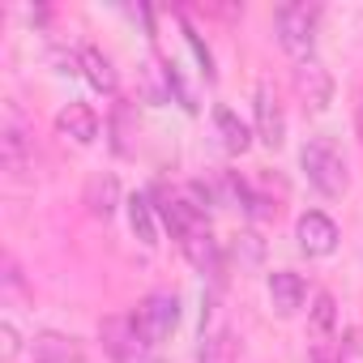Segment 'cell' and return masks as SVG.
Masks as SVG:
<instances>
[{
	"label": "cell",
	"mask_w": 363,
	"mask_h": 363,
	"mask_svg": "<svg viewBox=\"0 0 363 363\" xmlns=\"http://www.w3.org/2000/svg\"><path fill=\"white\" fill-rule=\"evenodd\" d=\"M103 350L111 354V363H162L158 346L137 329L133 316H107L103 320Z\"/></svg>",
	"instance_id": "obj_3"
},
{
	"label": "cell",
	"mask_w": 363,
	"mask_h": 363,
	"mask_svg": "<svg viewBox=\"0 0 363 363\" xmlns=\"http://www.w3.org/2000/svg\"><path fill=\"white\" fill-rule=\"evenodd\" d=\"M295 90H299V99L312 107V111H325L329 107V99H333V77H329V69L312 56V60H299L295 65Z\"/></svg>",
	"instance_id": "obj_6"
},
{
	"label": "cell",
	"mask_w": 363,
	"mask_h": 363,
	"mask_svg": "<svg viewBox=\"0 0 363 363\" xmlns=\"http://www.w3.org/2000/svg\"><path fill=\"white\" fill-rule=\"evenodd\" d=\"M35 363H82V350L73 337H60V333H43L35 342Z\"/></svg>",
	"instance_id": "obj_13"
},
{
	"label": "cell",
	"mask_w": 363,
	"mask_h": 363,
	"mask_svg": "<svg viewBox=\"0 0 363 363\" xmlns=\"http://www.w3.org/2000/svg\"><path fill=\"white\" fill-rule=\"evenodd\" d=\"M201 363H235V346H231V333L227 329L218 337L201 342Z\"/></svg>",
	"instance_id": "obj_15"
},
{
	"label": "cell",
	"mask_w": 363,
	"mask_h": 363,
	"mask_svg": "<svg viewBox=\"0 0 363 363\" xmlns=\"http://www.w3.org/2000/svg\"><path fill=\"white\" fill-rule=\"evenodd\" d=\"M116 201H120V189H116V179L111 175H94L90 179V189H86V206L94 218H111L116 214Z\"/></svg>",
	"instance_id": "obj_14"
},
{
	"label": "cell",
	"mask_w": 363,
	"mask_h": 363,
	"mask_svg": "<svg viewBox=\"0 0 363 363\" xmlns=\"http://www.w3.org/2000/svg\"><path fill=\"white\" fill-rule=\"evenodd\" d=\"M299 167H303L308 184L320 197H342L346 193V158L333 145V137H308V145L299 150Z\"/></svg>",
	"instance_id": "obj_1"
},
{
	"label": "cell",
	"mask_w": 363,
	"mask_h": 363,
	"mask_svg": "<svg viewBox=\"0 0 363 363\" xmlns=\"http://www.w3.org/2000/svg\"><path fill=\"white\" fill-rule=\"evenodd\" d=\"M316 26H320V9L308 5V0H291V5H278V13H274L278 43H282L286 56H295V65H299V60H312Z\"/></svg>",
	"instance_id": "obj_2"
},
{
	"label": "cell",
	"mask_w": 363,
	"mask_h": 363,
	"mask_svg": "<svg viewBox=\"0 0 363 363\" xmlns=\"http://www.w3.org/2000/svg\"><path fill=\"white\" fill-rule=\"evenodd\" d=\"M295 240H299V248L308 257H329L337 248V223L329 214H320V210H308L295 223Z\"/></svg>",
	"instance_id": "obj_5"
},
{
	"label": "cell",
	"mask_w": 363,
	"mask_h": 363,
	"mask_svg": "<svg viewBox=\"0 0 363 363\" xmlns=\"http://www.w3.org/2000/svg\"><path fill=\"white\" fill-rule=\"evenodd\" d=\"M214 133H218V150L231 154V158H240V154L252 145V128H248L231 107H218V111H214Z\"/></svg>",
	"instance_id": "obj_11"
},
{
	"label": "cell",
	"mask_w": 363,
	"mask_h": 363,
	"mask_svg": "<svg viewBox=\"0 0 363 363\" xmlns=\"http://www.w3.org/2000/svg\"><path fill=\"white\" fill-rule=\"evenodd\" d=\"M133 320H137V329H141L154 346H162V342L179 329V299H175L171 291H154V295H145V299L137 303Z\"/></svg>",
	"instance_id": "obj_4"
},
{
	"label": "cell",
	"mask_w": 363,
	"mask_h": 363,
	"mask_svg": "<svg viewBox=\"0 0 363 363\" xmlns=\"http://www.w3.org/2000/svg\"><path fill=\"white\" fill-rule=\"evenodd\" d=\"M308 299V282L295 274V269H274L269 274V303L278 316H295Z\"/></svg>",
	"instance_id": "obj_8"
},
{
	"label": "cell",
	"mask_w": 363,
	"mask_h": 363,
	"mask_svg": "<svg viewBox=\"0 0 363 363\" xmlns=\"http://www.w3.org/2000/svg\"><path fill=\"white\" fill-rule=\"evenodd\" d=\"M257 137L269 150H278L286 141V116H282V103H278V94L269 86L257 90Z\"/></svg>",
	"instance_id": "obj_7"
},
{
	"label": "cell",
	"mask_w": 363,
	"mask_h": 363,
	"mask_svg": "<svg viewBox=\"0 0 363 363\" xmlns=\"http://www.w3.org/2000/svg\"><path fill=\"white\" fill-rule=\"evenodd\" d=\"M56 133H60L65 141H73V145H94V137H99V116H94V107L69 103V107L56 116Z\"/></svg>",
	"instance_id": "obj_9"
},
{
	"label": "cell",
	"mask_w": 363,
	"mask_h": 363,
	"mask_svg": "<svg viewBox=\"0 0 363 363\" xmlns=\"http://www.w3.org/2000/svg\"><path fill=\"white\" fill-rule=\"evenodd\" d=\"M5 162H9L13 171H18V162H22V128H18V124L5 133Z\"/></svg>",
	"instance_id": "obj_18"
},
{
	"label": "cell",
	"mask_w": 363,
	"mask_h": 363,
	"mask_svg": "<svg viewBox=\"0 0 363 363\" xmlns=\"http://www.w3.org/2000/svg\"><path fill=\"white\" fill-rule=\"evenodd\" d=\"M128 227H133V235H137V244L141 248H158V206H154V197L150 193H133L128 201Z\"/></svg>",
	"instance_id": "obj_10"
},
{
	"label": "cell",
	"mask_w": 363,
	"mask_h": 363,
	"mask_svg": "<svg viewBox=\"0 0 363 363\" xmlns=\"http://www.w3.org/2000/svg\"><path fill=\"white\" fill-rule=\"evenodd\" d=\"M18 350H22V342H18V325H13V320H5V325H0V354L13 359Z\"/></svg>",
	"instance_id": "obj_17"
},
{
	"label": "cell",
	"mask_w": 363,
	"mask_h": 363,
	"mask_svg": "<svg viewBox=\"0 0 363 363\" xmlns=\"http://www.w3.org/2000/svg\"><path fill=\"white\" fill-rule=\"evenodd\" d=\"M77 60H82V73H86V82H90L99 94H116V90H120V77H116L111 60H107L99 48H82V52H77Z\"/></svg>",
	"instance_id": "obj_12"
},
{
	"label": "cell",
	"mask_w": 363,
	"mask_h": 363,
	"mask_svg": "<svg viewBox=\"0 0 363 363\" xmlns=\"http://www.w3.org/2000/svg\"><path fill=\"white\" fill-rule=\"evenodd\" d=\"M333 320H337V308H333V295H316V308H312V325H316V333H329L333 329Z\"/></svg>",
	"instance_id": "obj_16"
}]
</instances>
